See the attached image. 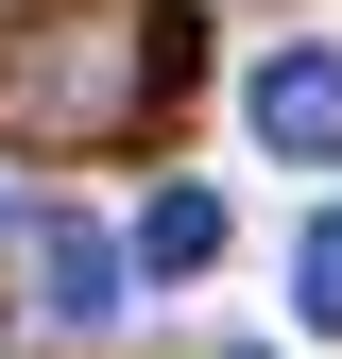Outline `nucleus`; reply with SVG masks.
I'll return each instance as SVG.
<instances>
[{"instance_id":"nucleus-1","label":"nucleus","mask_w":342,"mask_h":359,"mask_svg":"<svg viewBox=\"0 0 342 359\" xmlns=\"http://www.w3.org/2000/svg\"><path fill=\"white\" fill-rule=\"evenodd\" d=\"M18 274H34V308H52V325H120V274H137V257H120L103 222L34 205V222H18Z\"/></svg>"},{"instance_id":"nucleus-2","label":"nucleus","mask_w":342,"mask_h":359,"mask_svg":"<svg viewBox=\"0 0 342 359\" xmlns=\"http://www.w3.org/2000/svg\"><path fill=\"white\" fill-rule=\"evenodd\" d=\"M256 137H274V154H342V52H274V69H256Z\"/></svg>"},{"instance_id":"nucleus-3","label":"nucleus","mask_w":342,"mask_h":359,"mask_svg":"<svg viewBox=\"0 0 342 359\" xmlns=\"http://www.w3.org/2000/svg\"><path fill=\"white\" fill-rule=\"evenodd\" d=\"M120 257H137V274H205V257H223V205H205V189H154Z\"/></svg>"},{"instance_id":"nucleus-4","label":"nucleus","mask_w":342,"mask_h":359,"mask_svg":"<svg viewBox=\"0 0 342 359\" xmlns=\"http://www.w3.org/2000/svg\"><path fill=\"white\" fill-rule=\"evenodd\" d=\"M291 308H308V325H342V205L308 222V257H291Z\"/></svg>"},{"instance_id":"nucleus-5","label":"nucleus","mask_w":342,"mask_h":359,"mask_svg":"<svg viewBox=\"0 0 342 359\" xmlns=\"http://www.w3.org/2000/svg\"><path fill=\"white\" fill-rule=\"evenodd\" d=\"M240 359H274V342H240Z\"/></svg>"}]
</instances>
